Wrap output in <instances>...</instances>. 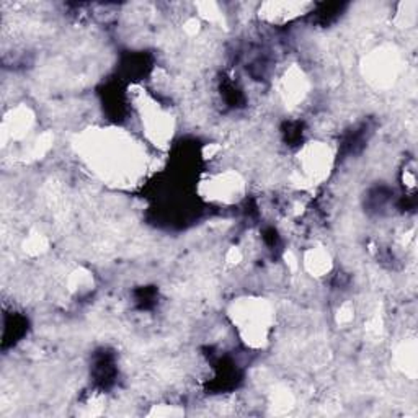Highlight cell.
<instances>
[{
	"label": "cell",
	"instance_id": "6da1fadb",
	"mask_svg": "<svg viewBox=\"0 0 418 418\" xmlns=\"http://www.w3.org/2000/svg\"><path fill=\"white\" fill-rule=\"evenodd\" d=\"M309 7L307 4H297V2H275V4H265L260 10V15H263L268 22L275 23H285L288 20L302 15V10Z\"/></svg>",
	"mask_w": 418,
	"mask_h": 418
},
{
	"label": "cell",
	"instance_id": "7a4b0ae2",
	"mask_svg": "<svg viewBox=\"0 0 418 418\" xmlns=\"http://www.w3.org/2000/svg\"><path fill=\"white\" fill-rule=\"evenodd\" d=\"M306 267L309 268V271L316 276H321L323 273L330 270V258L325 250L321 248H314L306 255Z\"/></svg>",
	"mask_w": 418,
	"mask_h": 418
}]
</instances>
